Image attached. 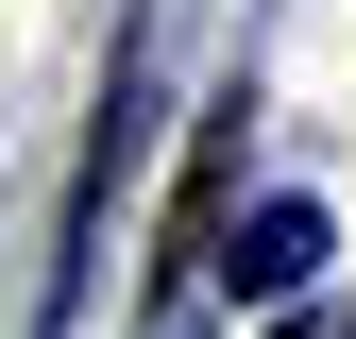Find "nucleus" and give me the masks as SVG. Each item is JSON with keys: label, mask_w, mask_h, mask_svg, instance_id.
I'll list each match as a JSON object with an SVG mask.
<instances>
[{"label": "nucleus", "mask_w": 356, "mask_h": 339, "mask_svg": "<svg viewBox=\"0 0 356 339\" xmlns=\"http://www.w3.org/2000/svg\"><path fill=\"white\" fill-rule=\"evenodd\" d=\"M289 339H339V322H289Z\"/></svg>", "instance_id": "2"}, {"label": "nucleus", "mask_w": 356, "mask_h": 339, "mask_svg": "<svg viewBox=\"0 0 356 339\" xmlns=\"http://www.w3.org/2000/svg\"><path fill=\"white\" fill-rule=\"evenodd\" d=\"M220 272H238L254 306H289V288L323 272V204H254V221H220Z\"/></svg>", "instance_id": "1"}]
</instances>
